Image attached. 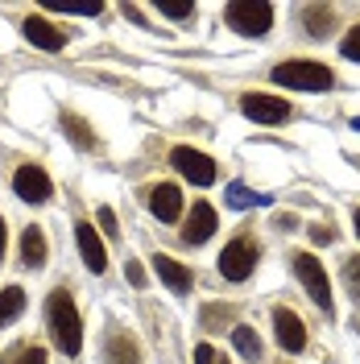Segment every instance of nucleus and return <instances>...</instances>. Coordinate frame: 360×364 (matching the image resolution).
<instances>
[{"instance_id":"obj_12","label":"nucleus","mask_w":360,"mask_h":364,"mask_svg":"<svg viewBox=\"0 0 360 364\" xmlns=\"http://www.w3.org/2000/svg\"><path fill=\"white\" fill-rule=\"evenodd\" d=\"M149 211L158 215L162 224H174L182 215V191L174 182H158V186L149 191Z\"/></svg>"},{"instance_id":"obj_26","label":"nucleus","mask_w":360,"mask_h":364,"mask_svg":"<svg viewBox=\"0 0 360 364\" xmlns=\"http://www.w3.org/2000/svg\"><path fill=\"white\" fill-rule=\"evenodd\" d=\"M17 364H46V348H25Z\"/></svg>"},{"instance_id":"obj_2","label":"nucleus","mask_w":360,"mask_h":364,"mask_svg":"<svg viewBox=\"0 0 360 364\" xmlns=\"http://www.w3.org/2000/svg\"><path fill=\"white\" fill-rule=\"evenodd\" d=\"M273 83L294 91H327L332 87V70L315 63V58H290V63L273 67Z\"/></svg>"},{"instance_id":"obj_17","label":"nucleus","mask_w":360,"mask_h":364,"mask_svg":"<svg viewBox=\"0 0 360 364\" xmlns=\"http://www.w3.org/2000/svg\"><path fill=\"white\" fill-rule=\"evenodd\" d=\"M265 203H270V195H257L245 182H232V186H228V207H236V211H245V207H265Z\"/></svg>"},{"instance_id":"obj_11","label":"nucleus","mask_w":360,"mask_h":364,"mask_svg":"<svg viewBox=\"0 0 360 364\" xmlns=\"http://www.w3.org/2000/svg\"><path fill=\"white\" fill-rule=\"evenodd\" d=\"M211 236H216V207L195 203L191 215H186V228H182V240H186V245H207Z\"/></svg>"},{"instance_id":"obj_10","label":"nucleus","mask_w":360,"mask_h":364,"mask_svg":"<svg viewBox=\"0 0 360 364\" xmlns=\"http://www.w3.org/2000/svg\"><path fill=\"white\" fill-rule=\"evenodd\" d=\"M273 331H277V343L286 352H302L307 348V323L294 315V311H286V306L273 311Z\"/></svg>"},{"instance_id":"obj_7","label":"nucleus","mask_w":360,"mask_h":364,"mask_svg":"<svg viewBox=\"0 0 360 364\" xmlns=\"http://www.w3.org/2000/svg\"><path fill=\"white\" fill-rule=\"evenodd\" d=\"M240 112L248 120H257V124H282V120H290L294 108L286 100H277V95H261V91H248L245 100H240Z\"/></svg>"},{"instance_id":"obj_8","label":"nucleus","mask_w":360,"mask_h":364,"mask_svg":"<svg viewBox=\"0 0 360 364\" xmlns=\"http://www.w3.org/2000/svg\"><path fill=\"white\" fill-rule=\"evenodd\" d=\"M13 191H17V199H25V203H46L50 195H54V182H50V174H46L42 166H21L17 174H13Z\"/></svg>"},{"instance_id":"obj_9","label":"nucleus","mask_w":360,"mask_h":364,"mask_svg":"<svg viewBox=\"0 0 360 364\" xmlns=\"http://www.w3.org/2000/svg\"><path fill=\"white\" fill-rule=\"evenodd\" d=\"M75 240H79V257H83V265H88L91 273L108 269V249H104V240L95 236V228H91L88 220L75 224Z\"/></svg>"},{"instance_id":"obj_3","label":"nucleus","mask_w":360,"mask_h":364,"mask_svg":"<svg viewBox=\"0 0 360 364\" xmlns=\"http://www.w3.org/2000/svg\"><path fill=\"white\" fill-rule=\"evenodd\" d=\"M224 21L240 38H265L273 29V4H265V0H232L224 9Z\"/></svg>"},{"instance_id":"obj_16","label":"nucleus","mask_w":360,"mask_h":364,"mask_svg":"<svg viewBox=\"0 0 360 364\" xmlns=\"http://www.w3.org/2000/svg\"><path fill=\"white\" fill-rule=\"evenodd\" d=\"M302 21H307V33L311 38H327V29L336 25V9L332 4H307L302 9Z\"/></svg>"},{"instance_id":"obj_5","label":"nucleus","mask_w":360,"mask_h":364,"mask_svg":"<svg viewBox=\"0 0 360 364\" xmlns=\"http://www.w3.org/2000/svg\"><path fill=\"white\" fill-rule=\"evenodd\" d=\"M257 261H261L257 240H253V236H236V240L220 252V273H224L228 282H245V277H253Z\"/></svg>"},{"instance_id":"obj_21","label":"nucleus","mask_w":360,"mask_h":364,"mask_svg":"<svg viewBox=\"0 0 360 364\" xmlns=\"http://www.w3.org/2000/svg\"><path fill=\"white\" fill-rule=\"evenodd\" d=\"M108 360L112 364H137V343L129 336H112L108 340Z\"/></svg>"},{"instance_id":"obj_32","label":"nucleus","mask_w":360,"mask_h":364,"mask_svg":"<svg viewBox=\"0 0 360 364\" xmlns=\"http://www.w3.org/2000/svg\"><path fill=\"white\" fill-rule=\"evenodd\" d=\"M356 166H360V158H356Z\"/></svg>"},{"instance_id":"obj_1","label":"nucleus","mask_w":360,"mask_h":364,"mask_svg":"<svg viewBox=\"0 0 360 364\" xmlns=\"http://www.w3.org/2000/svg\"><path fill=\"white\" fill-rule=\"evenodd\" d=\"M46 323H50L54 348L67 352V356H79V348H83V323H79L75 298L67 290H54V294L46 298Z\"/></svg>"},{"instance_id":"obj_24","label":"nucleus","mask_w":360,"mask_h":364,"mask_svg":"<svg viewBox=\"0 0 360 364\" xmlns=\"http://www.w3.org/2000/svg\"><path fill=\"white\" fill-rule=\"evenodd\" d=\"M100 228H104L108 236H120V228H116V211H112V207H100Z\"/></svg>"},{"instance_id":"obj_25","label":"nucleus","mask_w":360,"mask_h":364,"mask_svg":"<svg viewBox=\"0 0 360 364\" xmlns=\"http://www.w3.org/2000/svg\"><path fill=\"white\" fill-rule=\"evenodd\" d=\"M216 360H220V356H216L211 343H199V348H195V364H216Z\"/></svg>"},{"instance_id":"obj_6","label":"nucleus","mask_w":360,"mask_h":364,"mask_svg":"<svg viewBox=\"0 0 360 364\" xmlns=\"http://www.w3.org/2000/svg\"><path fill=\"white\" fill-rule=\"evenodd\" d=\"M170 166L179 170L182 178H191L195 186H211L216 182V161L199 154V149H191V145H179V149H170Z\"/></svg>"},{"instance_id":"obj_29","label":"nucleus","mask_w":360,"mask_h":364,"mask_svg":"<svg viewBox=\"0 0 360 364\" xmlns=\"http://www.w3.org/2000/svg\"><path fill=\"white\" fill-rule=\"evenodd\" d=\"M125 17L137 21V25H145V17H141V9H137V4H125Z\"/></svg>"},{"instance_id":"obj_27","label":"nucleus","mask_w":360,"mask_h":364,"mask_svg":"<svg viewBox=\"0 0 360 364\" xmlns=\"http://www.w3.org/2000/svg\"><path fill=\"white\" fill-rule=\"evenodd\" d=\"M311 240L315 245H332L336 240V228H311Z\"/></svg>"},{"instance_id":"obj_15","label":"nucleus","mask_w":360,"mask_h":364,"mask_svg":"<svg viewBox=\"0 0 360 364\" xmlns=\"http://www.w3.org/2000/svg\"><path fill=\"white\" fill-rule=\"evenodd\" d=\"M21 261L29 265V269H42V265H46V232H42V228H25Z\"/></svg>"},{"instance_id":"obj_18","label":"nucleus","mask_w":360,"mask_h":364,"mask_svg":"<svg viewBox=\"0 0 360 364\" xmlns=\"http://www.w3.org/2000/svg\"><path fill=\"white\" fill-rule=\"evenodd\" d=\"M25 311V290L21 286H9V290H0V327H9L13 318Z\"/></svg>"},{"instance_id":"obj_13","label":"nucleus","mask_w":360,"mask_h":364,"mask_svg":"<svg viewBox=\"0 0 360 364\" xmlns=\"http://www.w3.org/2000/svg\"><path fill=\"white\" fill-rule=\"evenodd\" d=\"M154 273H158V277L170 286V290H174V294H191V290H195V273L186 269L182 261L166 257V252H158V257H154Z\"/></svg>"},{"instance_id":"obj_20","label":"nucleus","mask_w":360,"mask_h":364,"mask_svg":"<svg viewBox=\"0 0 360 364\" xmlns=\"http://www.w3.org/2000/svg\"><path fill=\"white\" fill-rule=\"evenodd\" d=\"M63 133H67L79 149H95V136L88 133V120H79V116H70V112L63 116Z\"/></svg>"},{"instance_id":"obj_4","label":"nucleus","mask_w":360,"mask_h":364,"mask_svg":"<svg viewBox=\"0 0 360 364\" xmlns=\"http://www.w3.org/2000/svg\"><path fill=\"white\" fill-rule=\"evenodd\" d=\"M294 273H298V282L307 286V294L315 298L319 311H327V315H332V282H327L323 261H319L315 252H298V257H294Z\"/></svg>"},{"instance_id":"obj_14","label":"nucleus","mask_w":360,"mask_h":364,"mask_svg":"<svg viewBox=\"0 0 360 364\" xmlns=\"http://www.w3.org/2000/svg\"><path fill=\"white\" fill-rule=\"evenodd\" d=\"M21 33H25V42H33L38 50H50V54L67 46V33H63L58 25H50L46 17H25Z\"/></svg>"},{"instance_id":"obj_31","label":"nucleus","mask_w":360,"mask_h":364,"mask_svg":"<svg viewBox=\"0 0 360 364\" xmlns=\"http://www.w3.org/2000/svg\"><path fill=\"white\" fill-rule=\"evenodd\" d=\"M352 224H356V240H360V207H356V215H352Z\"/></svg>"},{"instance_id":"obj_22","label":"nucleus","mask_w":360,"mask_h":364,"mask_svg":"<svg viewBox=\"0 0 360 364\" xmlns=\"http://www.w3.org/2000/svg\"><path fill=\"white\" fill-rule=\"evenodd\" d=\"M158 13L170 17V21H186V17L195 13V4H166V0H158Z\"/></svg>"},{"instance_id":"obj_19","label":"nucleus","mask_w":360,"mask_h":364,"mask_svg":"<svg viewBox=\"0 0 360 364\" xmlns=\"http://www.w3.org/2000/svg\"><path fill=\"white\" fill-rule=\"evenodd\" d=\"M232 343H236V352H240L245 360H261V340H257V331H253V327L240 323V327L232 331Z\"/></svg>"},{"instance_id":"obj_28","label":"nucleus","mask_w":360,"mask_h":364,"mask_svg":"<svg viewBox=\"0 0 360 364\" xmlns=\"http://www.w3.org/2000/svg\"><path fill=\"white\" fill-rule=\"evenodd\" d=\"M125 277H129L133 286H145V269H141L137 261H129V265H125Z\"/></svg>"},{"instance_id":"obj_30","label":"nucleus","mask_w":360,"mask_h":364,"mask_svg":"<svg viewBox=\"0 0 360 364\" xmlns=\"http://www.w3.org/2000/svg\"><path fill=\"white\" fill-rule=\"evenodd\" d=\"M4 249H9V228H4V220H0V261H4Z\"/></svg>"},{"instance_id":"obj_23","label":"nucleus","mask_w":360,"mask_h":364,"mask_svg":"<svg viewBox=\"0 0 360 364\" xmlns=\"http://www.w3.org/2000/svg\"><path fill=\"white\" fill-rule=\"evenodd\" d=\"M339 50H344V58L360 63V25H352V29H348V38L339 42Z\"/></svg>"}]
</instances>
